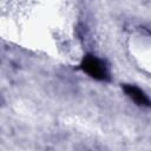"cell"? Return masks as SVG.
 <instances>
[{
    "label": "cell",
    "instance_id": "6da1fadb",
    "mask_svg": "<svg viewBox=\"0 0 151 151\" xmlns=\"http://www.w3.org/2000/svg\"><path fill=\"white\" fill-rule=\"evenodd\" d=\"M80 67L85 73H87L90 77L97 80H107L110 78L109 68L105 65V63L94 55H85L81 60Z\"/></svg>",
    "mask_w": 151,
    "mask_h": 151
},
{
    "label": "cell",
    "instance_id": "7a4b0ae2",
    "mask_svg": "<svg viewBox=\"0 0 151 151\" xmlns=\"http://www.w3.org/2000/svg\"><path fill=\"white\" fill-rule=\"evenodd\" d=\"M123 90L126 93V96L129 98H131L137 105H139V106H146V107L147 106H151V100L145 94V92L142 91L139 87H137L134 85L125 84V85H123Z\"/></svg>",
    "mask_w": 151,
    "mask_h": 151
}]
</instances>
